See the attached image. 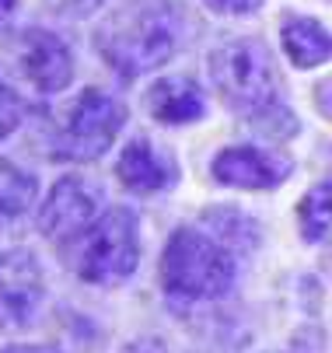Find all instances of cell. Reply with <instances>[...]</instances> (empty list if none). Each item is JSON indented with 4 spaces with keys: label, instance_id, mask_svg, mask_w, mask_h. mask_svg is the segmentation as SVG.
Here are the masks:
<instances>
[{
    "label": "cell",
    "instance_id": "obj_6",
    "mask_svg": "<svg viewBox=\"0 0 332 353\" xmlns=\"http://www.w3.org/2000/svg\"><path fill=\"white\" fill-rule=\"evenodd\" d=\"M45 280L35 252L28 248H0V329H25L42 308Z\"/></svg>",
    "mask_w": 332,
    "mask_h": 353
},
{
    "label": "cell",
    "instance_id": "obj_2",
    "mask_svg": "<svg viewBox=\"0 0 332 353\" xmlns=\"http://www.w3.org/2000/svg\"><path fill=\"white\" fill-rule=\"evenodd\" d=\"M70 270L94 287H116L133 276L140 263V224L129 207H109L67 248Z\"/></svg>",
    "mask_w": 332,
    "mask_h": 353
},
{
    "label": "cell",
    "instance_id": "obj_19",
    "mask_svg": "<svg viewBox=\"0 0 332 353\" xmlns=\"http://www.w3.org/2000/svg\"><path fill=\"white\" fill-rule=\"evenodd\" d=\"M123 353H165V346H161L158 339H136V343H129Z\"/></svg>",
    "mask_w": 332,
    "mask_h": 353
},
{
    "label": "cell",
    "instance_id": "obj_3",
    "mask_svg": "<svg viewBox=\"0 0 332 353\" xmlns=\"http://www.w3.org/2000/svg\"><path fill=\"white\" fill-rule=\"evenodd\" d=\"M234 283V252L196 228H175L161 252V287L182 301H214Z\"/></svg>",
    "mask_w": 332,
    "mask_h": 353
},
{
    "label": "cell",
    "instance_id": "obj_12",
    "mask_svg": "<svg viewBox=\"0 0 332 353\" xmlns=\"http://www.w3.org/2000/svg\"><path fill=\"white\" fill-rule=\"evenodd\" d=\"M280 46L294 67H318L332 60V32L304 14H287L280 21Z\"/></svg>",
    "mask_w": 332,
    "mask_h": 353
},
{
    "label": "cell",
    "instance_id": "obj_14",
    "mask_svg": "<svg viewBox=\"0 0 332 353\" xmlns=\"http://www.w3.org/2000/svg\"><path fill=\"white\" fill-rule=\"evenodd\" d=\"M35 199V179L11 161H0V217H21Z\"/></svg>",
    "mask_w": 332,
    "mask_h": 353
},
{
    "label": "cell",
    "instance_id": "obj_13",
    "mask_svg": "<svg viewBox=\"0 0 332 353\" xmlns=\"http://www.w3.org/2000/svg\"><path fill=\"white\" fill-rule=\"evenodd\" d=\"M203 224L214 228L217 241L231 252H249L259 245V224L252 217H245L242 210H231V207H220V210H207L203 214Z\"/></svg>",
    "mask_w": 332,
    "mask_h": 353
},
{
    "label": "cell",
    "instance_id": "obj_21",
    "mask_svg": "<svg viewBox=\"0 0 332 353\" xmlns=\"http://www.w3.org/2000/svg\"><path fill=\"white\" fill-rule=\"evenodd\" d=\"M14 4H18V0H0V25L14 14Z\"/></svg>",
    "mask_w": 332,
    "mask_h": 353
},
{
    "label": "cell",
    "instance_id": "obj_20",
    "mask_svg": "<svg viewBox=\"0 0 332 353\" xmlns=\"http://www.w3.org/2000/svg\"><path fill=\"white\" fill-rule=\"evenodd\" d=\"M4 353H60V350L45 343H18V346H8Z\"/></svg>",
    "mask_w": 332,
    "mask_h": 353
},
{
    "label": "cell",
    "instance_id": "obj_10",
    "mask_svg": "<svg viewBox=\"0 0 332 353\" xmlns=\"http://www.w3.org/2000/svg\"><path fill=\"white\" fill-rule=\"evenodd\" d=\"M116 179L129 192L147 196V192H158V189L175 182V165L151 140H129L126 150L119 154V161H116Z\"/></svg>",
    "mask_w": 332,
    "mask_h": 353
},
{
    "label": "cell",
    "instance_id": "obj_8",
    "mask_svg": "<svg viewBox=\"0 0 332 353\" xmlns=\"http://www.w3.org/2000/svg\"><path fill=\"white\" fill-rule=\"evenodd\" d=\"M18 63H21V74L32 81V88H39L42 94L63 91L70 84V77H74L70 49L63 46L60 35L45 32V28H28L21 35Z\"/></svg>",
    "mask_w": 332,
    "mask_h": 353
},
{
    "label": "cell",
    "instance_id": "obj_7",
    "mask_svg": "<svg viewBox=\"0 0 332 353\" xmlns=\"http://www.w3.org/2000/svg\"><path fill=\"white\" fill-rule=\"evenodd\" d=\"M291 168L294 165L287 154L259 147H224L210 165L214 179L231 189H276L291 175Z\"/></svg>",
    "mask_w": 332,
    "mask_h": 353
},
{
    "label": "cell",
    "instance_id": "obj_11",
    "mask_svg": "<svg viewBox=\"0 0 332 353\" xmlns=\"http://www.w3.org/2000/svg\"><path fill=\"white\" fill-rule=\"evenodd\" d=\"M147 112L158 123L168 126H182V123H196L207 116V102L203 91L196 88V81L189 77H165L147 91Z\"/></svg>",
    "mask_w": 332,
    "mask_h": 353
},
{
    "label": "cell",
    "instance_id": "obj_17",
    "mask_svg": "<svg viewBox=\"0 0 332 353\" xmlns=\"http://www.w3.org/2000/svg\"><path fill=\"white\" fill-rule=\"evenodd\" d=\"M203 4L217 14H252L262 0H203Z\"/></svg>",
    "mask_w": 332,
    "mask_h": 353
},
{
    "label": "cell",
    "instance_id": "obj_16",
    "mask_svg": "<svg viewBox=\"0 0 332 353\" xmlns=\"http://www.w3.org/2000/svg\"><path fill=\"white\" fill-rule=\"evenodd\" d=\"M21 123V98L0 81V140L8 133H14V126Z\"/></svg>",
    "mask_w": 332,
    "mask_h": 353
},
{
    "label": "cell",
    "instance_id": "obj_5",
    "mask_svg": "<svg viewBox=\"0 0 332 353\" xmlns=\"http://www.w3.org/2000/svg\"><path fill=\"white\" fill-rule=\"evenodd\" d=\"M123 123H126V109L112 94H105L98 88L81 91V98H74L63 112V119H60L53 158H60V161H98L112 147V140L119 137Z\"/></svg>",
    "mask_w": 332,
    "mask_h": 353
},
{
    "label": "cell",
    "instance_id": "obj_9",
    "mask_svg": "<svg viewBox=\"0 0 332 353\" xmlns=\"http://www.w3.org/2000/svg\"><path fill=\"white\" fill-rule=\"evenodd\" d=\"M98 217V196L84 179H60L39 214V228L50 238H77Z\"/></svg>",
    "mask_w": 332,
    "mask_h": 353
},
{
    "label": "cell",
    "instance_id": "obj_18",
    "mask_svg": "<svg viewBox=\"0 0 332 353\" xmlns=\"http://www.w3.org/2000/svg\"><path fill=\"white\" fill-rule=\"evenodd\" d=\"M315 109L325 119H332V77H325V81L315 84Z\"/></svg>",
    "mask_w": 332,
    "mask_h": 353
},
{
    "label": "cell",
    "instance_id": "obj_15",
    "mask_svg": "<svg viewBox=\"0 0 332 353\" xmlns=\"http://www.w3.org/2000/svg\"><path fill=\"white\" fill-rule=\"evenodd\" d=\"M298 221H301V238L304 241H322L332 228V182L315 185L298 207Z\"/></svg>",
    "mask_w": 332,
    "mask_h": 353
},
{
    "label": "cell",
    "instance_id": "obj_4",
    "mask_svg": "<svg viewBox=\"0 0 332 353\" xmlns=\"http://www.w3.org/2000/svg\"><path fill=\"white\" fill-rule=\"evenodd\" d=\"M210 81L231 112L245 116L249 123L273 109L276 98V70L266 46L256 39H231L220 42L207 60Z\"/></svg>",
    "mask_w": 332,
    "mask_h": 353
},
{
    "label": "cell",
    "instance_id": "obj_1",
    "mask_svg": "<svg viewBox=\"0 0 332 353\" xmlns=\"http://www.w3.org/2000/svg\"><path fill=\"white\" fill-rule=\"evenodd\" d=\"M102 60L126 81L165 67L175 49H178V32L172 25V14L158 4H136V8H119L102 21L94 32Z\"/></svg>",
    "mask_w": 332,
    "mask_h": 353
}]
</instances>
